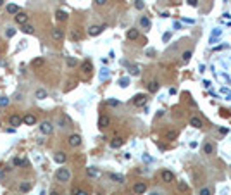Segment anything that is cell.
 <instances>
[{"label": "cell", "mask_w": 231, "mask_h": 195, "mask_svg": "<svg viewBox=\"0 0 231 195\" xmlns=\"http://www.w3.org/2000/svg\"><path fill=\"white\" fill-rule=\"evenodd\" d=\"M55 178H57V181L66 183V181L71 180V171H69L67 168H59V169L55 171Z\"/></svg>", "instance_id": "obj_1"}, {"label": "cell", "mask_w": 231, "mask_h": 195, "mask_svg": "<svg viewBox=\"0 0 231 195\" xmlns=\"http://www.w3.org/2000/svg\"><path fill=\"white\" fill-rule=\"evenodd\" d=\"M133 105H136V107H142V105H145V102H147V95H143V93H136L135 97H133Z\"/></svg>", "instance_id": "obj_2"}, {"label": "cell", "mask_w": 231, "mask_h": 195, "mask_svg": "<svg viewBox=\"0 0 231 195\" xmlns=\"http://www.w3.org/2000/svg\"><path fill=\"white\" fill-rule=\"evenodd\" d=\"M40 131H41L43 135H50V133L54 131V124H52L50 121H41V124H40Z\"/></svg>", "instance_id": "obj_3"}, {"label": "cell", "mask_w": 231, "mask_h": 195, "mask_svg": "<svg viewBox=\"0 0 231 195\" xmlns=\"http://www.w3.org/2000/svg\"><path fill=\"white\" fill-rule=\"evenodd\" d=\"M67 143H69L71 147H79V145H81V137H79L78 133H72V135H69Z\"/></svg>", "instance_id": "obj_4"}, {"label": "cell", "mask_w": 231, "mask_h": 195, "mask_svg": "<svg viewBox=\"0 0 231 195\" xmlns=\"http://www.w3.org/2000/svg\"><path fill=\"white\" fill-rule=\"evenodd\" d=\"M104 29H105V26L93 24V26H90V28H88V35H90V36H98V35H100Z\"/></svg>", "instance_id": "obj_5"}, {"label": "cell", "mask_w": 231, "mask_h": 195, "mask_svg": "<svg viewBox=\"0 0 231 195\" xmlns=\"http://www.w3.org/2000/svg\"><path fill=\"white\" fill-rule=\"evenodd\" d=\"M109 126H110V118L105 116V114H102V116L98 118V128H100V130H105V128H109Z\"/></svg>", "instance_id": "obj_6"}, {"label": "cell", "mask_w": 231, "mask_h": 195, "mask_svg": "<svg viewBox=\"0 0 231 195\" xmlns=\"http://www.w3.org/2000/svg\"><path fill=\"white\" fill-rule=\"evenodd\" d=\"M28 17H29V16H28L26 12H21V10H19V12L16 14V22L21 24V26H24V24H28Z\"/></svg>", "instance_id": "obj_7"}, {"label": "cell", "mask_w": 231, "mask_h": 195, "mask_svg": "<svg viewBox=\"0 0 231 195\" xmlns=\"http://www.w3.org/2000/svg\"><path fill=\"white\" fill-rule=\"evenodd\" d=\"M22 123H24V124H28V126H33V124H36V116H35V114H31V112H28V114L22 118Z\"/></svg>", "instance_id": "obj_8"}, {"label": "cell", "mask_w": 231, "mask_h": 195, "mask_svg": "<svg viewBox=\"0 0 231 195\" xmlns=\"http://www.w3.org/2000/svg\"><path fill=\"white\" fill-rule=\"evenodd\" d=\"M133 192L136 195H142L147 192V185L143 183V181H140V183H135V187H133Z\"/></svg>", "instance_id": "obj_9"}, {"label": "cell", "mask_w": 231, "mask_h": 195, "mask_svg": "<svg viewBox=\"0 0 231 195\" xmlns=\"http://www.w3.org/2000/svg\"><path fill=\"white\" fill-rule=\"evenodd\" d=\"M50 35H52V38L57 40V41H60V40L64 38V31H62L60 28H54V29L50 31Z\"/></svg>", "instance_id": "obj_10"}, {"label": "cell", "mask_w": 231, "mask_h": 195, "mask_svg": "<svg viewBox=\"0 0 231 195\" xmlns=\"http://www.w3.org/2000/svg\"><path fill=\"white\" fill-rule=\"evenodd\" d=\"M9 123H10L14 128H16V126H21V124H22V118H21L19 114H12V116L9 118Z\"/></svg>", "instance_id": "obj_11"}, {"label": "cell", "mask_w": 231, "mask_h": 195, "mask_svg": "<svg viewBox=\"0 0 231 195\" xmlns=\"http://www.w3.org/2000/svg\"><path fill=\"white\" fill-rule=\"evenodd\" d=\"M31 188H33V183L31 181H21V185H19V192L21 194H28Z\"/></svg>", "instance_id": "obj_12"}, {"label": "cell", "mask_w": 231, "mask_h": 195, "mask_svg": "<svg viewBox=\"0 0 231 195\" xmlns=\"http://www.w3.org/2000/svg\"><path fill=\"white\" fill-rule=\"evenodd\" d=\"M161 178H162L164 183H171V181L174 180V175H173L171 171H162V173H161Z\"/></svg>", "instance_id": "obj_13"}, {"label": "cell", "mask_w": 231, "mask_h": 195, "mask_svg": "<svg viewBox=\"0 0 231 195\" xmlns=\"http://www.w3.org/2000/svg\"><path fill=\"white\" fill-rule=\"evenodd\" d=\"M66 159H67V156H66L64 152H57V154L54 156V161H55L57 164H64V162H66Z\"/></svg>", "instance_id": "obj_14"}, {"label": "cell", "mask_w": 231, "mask_h": 195, "mask_svg": "<svg viewBox=\"0 0 231 195\" xmlns=\"http://www.w3.org/2000/svg\"><path fill=\"white\" fill-rule=\"evenodd\" d=\"M81 69H83L86 74H91V71H93V64H91L90 60H85V62L81 64Z\"/></svg>", "instance_id": "obj_15"}, {"label": "cell", "mask_w": 231, "mask_h": 195, "mask_svg": "<svg viewBox=\"0 0 231 195\" xmlns=\"http://www.w3.org/2000/svg\"><path fill=\"white\" fill-rule=\"evenodd\" d=\"M48 97V93H47V90H43V88H38L36 92H35V99H38V100H43V99H47Z\"/></svg>", "instance_id": "obj_16"}, {"label": "cell", "mask_w": 231, "mask_h": 195, "mask_svg": "<svg viewBox=\"0 0 231 195\" xmlns=\"http://www.w3.org/2000/svg\"><path fill=\"white\" fill-rule=\"evenodd\" d=\"M190 124H192L193 128H198V130H200V128L204 126V123H202V119H200V118H197V116H193V118L190 119Z\"/></svg>", "instance_id": "obj_17"}, {"label": "cell", "mask_w": 231, "mask_h": 195, "mask_svg": "<svg viewBox=\"0 0 231 195\" xmlns=\"http://www.w3.org/2000/svg\"><path fill=\"white\" fill-rule=\"evenodd\" d=\"M67 16H69V14H67L66 10H55V19H57V21H66Z\"/></svg>", "instance_id": "obj_18"}, {"label": "cell", "mask_w": 231, "mask_h": 195, "mask_svg": "<svg viewBox=\"0 0 231 195\" xmlns=\"http://www.w3.org/2000/svg\"><path fill=\"white\" fill-rule=\"evenodd\" d=\"M69 36H71L72 40H81V36H83V35H81V31H79L78 28H72V29H71V33H69Z\"/></svg>", "instance_id": "obj_19"}, {"label": "cell", "mask_w": 231, "mask_h": 195, "mask_svg": "<svg viewBox=\"0 0 231 195\" xmlns=\"http://www.w3.org/2000/svg\"><path fill=\"white\" fill-rule=\"evenodd\" d=\"M123 145H124V140H123V138H119V137H117V138H114V140L110 142V147H112V149H119V147H123Z\"/></svg>", "instance_id": "obj_20"}, {"label": "cell", "mask_w": 231, "mask_h": 195, "mask_svg": "<svg viewBox=\"0 0 231 195\" xmlns=\"http://www.w3.org/2000/svg\"><path fill=\"white\" fill-rule=\"evenodd\" d=\"M86 173H88V176H90V178H97V176L100 175V171H98L97 168H93V166L86 168Z\"/></svg>", "instance_id": "obj_21"}, {"label": "cell", "mask_w": 231, "mask_h": 195, "mask_svg": "<svg viewBox=\"0 0 231 195\" xmlns=\"http://www.w3.org/2000/svg\"><path fill=\"white\" fill-rule=\"evenodd\" d=\"M126 38L128 40H136L138 38V29H128V33H126Z\"/></svg>", "instance_id": "obj_22"}, {"label": "cell", "mask_w": 231, "mask_h": 195, "mask_svg": "<svg viewBox=\"0 0 231 195\" xmlns=\"http://www.w3.org/2000/svg\"><path fill=\"white\" fill-rule=\"evenodd\" d=\"M221 33H223V29H219V28H217V29H214V31H212V35H211V43H216V40L221 36Z\"/></svg>", "instance_id": "obj_23"}, {"label": "cell", "mask_w": 231, "mask_h": 195, "mask_svg": "<svg viewBox=\"0 0 231 195\" xmlns=\"http://www.w3.org/2000/svg\"><path fill=\"white\" fill-rule=\"evenodd\" d=\"M7 12H9V14H14V16H16V14L19 12V7H17L16 3H9V5H7Z\"/></svg>", "instance_id": "obj_24"}, {"label": "cell", "mask_w": 231, "mask_h": 195, "mask_svg": "<svg viewBox=\"0 0 231 195\" xmlns=\"http://www.w3.org/2000/svg\"><path fill=\"white\" fill-rule=\"evenodd\" d=\"M159 86H161V85H159L157 81H150V83H148V92H150V93H155V92L159 90Z\"/></svg>", "instance_id": "obj_25"}, {"label": "cell", "mask_w": 231, "mask_h": 195, "mask_svg": "<svg viewBox=\"0 0 231 195\" xmlns=\"http://www.w3.org/2000/svg\"><path fill=\"white\" fill-rule=\"evenodd\" d=\"M21 31H22V33H26V35H33V33H35V28H33L31 24H24Z\"/></svg>", "instance_id": "obj_26"}, {"label": "cell", "mask_w": 231, "mask_h": 195, "mask_svg": "<svg viewBox=\"0 0 231 195\" xmlns=\"http://www.w3.org/2000/svg\"><path fill=\"white\" fill-rule=\"evenodd\" d=\"M178 137V131L176 130H169V131H166V138L167 140H174Z\"/></svg>", "instance_id": "obj_27"}, {"label": "cell", "mask_w": 231, "mask_h": 195, "mask_svg": "<svg viewBox=\"0 0 231 195\" xmlns=\"http://www.w3.org/2000/svg\"><path fill=\"white\" fill-rule=\"evenodd\" d=\"M109 178H110L112 181H117V183H123V181H124V176H121V175H114V173L109 175Z\"/></svg>", "instance_id": "obj_28"}, {"label": "cell", "mask_w": 231, "mask_h": 195, "mask_svg": "<svg viewBox=\"0 0 231 195\" xmlns=\"http://www.w3.org/2000/svg\"><path fill=\"white\" fill-rule=\"evenodd\" d=\"M43 62H45V60H43V57H36L31 64H33V67H40V66H43Z\"/></svg>", "instance_id": "obj_29"}, {"label": "cell", "mask_w": 231, "mask_h": 195, "mask_svg": "<svg viewBox=\"0 0 231 195\" xmlns=\"http://www.w3.org/2000/svg\"><path fill=\"white\" fill-rule=\"evenodd\" d=\"M66 62H67V66H69V67H76V66H78V60H76L74 57H67V59H66Z\"/></svg>", "instance_id": "obj_30"}, {"label": "cell", "mask_w": 231, "mask_h": 195, "mask_svg": "<svg viewBox=\"0 0 231 195\" xmlns=\"http://www.w3.org/2000/svg\"><path fill=\"white\" fill-rule=\"evenodd\" d=\"M140 24H142V26H143V28H150V19H148V17H145V16H143V17H142V19H140Z\"/></svg>", "instance_id": "obj_31"}, {"label": "cell", "mask_w": 231, "mask_h": 195, "mask_svg": "<svg viewBox=\"0 0 231 195\" xmlns=\"http://www.w3.org/2000/svg\"><path fill=\"white\" fill-rule=\"evenodd\" d=\"M14 35H16V29H14L12 26H9V28L5 29V36H7V38H12Z\"/></svg>", "instance_id": "obj_32"}, {"label": "cell", "mask_w": 231, "mask_h": 195, "mask_svg": "<svg viewBox=\"0 0 231 195\" xmlns=\"http://www.w3.org/2000/svg\"><path fill=\"white\" fill-rule=\"evenodd\" d=\"M129 74L138 76V74H140V66H131V67H129Z\"/></svg>", "instance_id": "obj_33"}, {"label": "cell", "mask_w": 231, "mask_h": 195, "mask_svg": "<svg viewBox=\"0 0 231 195\" xmlns=\"http://www.w3.org/2000/svg\"><path fill=\"white\" fill-rule=\"evenodd\" d=\"M192 54H193L192 50H186V52H183V55H181V57H183V62H188V60H190V57H192Z\"/></svg>", "instance_id": "obj_34"}, {"label": "cell", "mask_w": 231, "mask_h": 195, "mask_svg": "<svg viewBox=\"0 0 231 195\" xmlns=\"http://www.w3.org/2000/svg\"><path fill=\"white\" fill-rule=\"evenodd\" d=\"M212 150H214V145L212 143H205L204 145V152L205 154H212Z\"/></svg>", "instance_id": "obj_35"}, {"label": "cell", "mask_w": 231, "mask_h": 195, "mask_svg": "<svg viewBox=\"0 0 231 195\" xmlns=\"http://www.w3.org/2000/svg\"><path fill=\"white\" fill-rule=\"evenodd\" d=\"M12 164L19 168V166H22V164H24V161H22V159H19V157H14V159H12Z\"/></svg>", "instance_id": "obj_36"}, {"label": "cell", "mask_w": 231, "mask_h": 195, "mask_svg": "<svg viewBox=\"0 0 231 195\" xmlns=\"http://www.w3.org/2000/svg\"><path fill=\"white\" fill-rule=\"evenodd\" d=\"M178 188H180L181 192H186V190H188V185H186L185 181H178Z\"/></svg>", "instance_id": "obj_37"}, {"label": "cell", "mask_w": 231, "mask_h": 195, "mask_svg": "<svg viewBox=\"0 0 231 195\" xmlns=\"http://www.w3.org/2000/svg\"><path fill=\"white\" fill-rule=\"evenodd\" d=\"M9 102H10V100H9L7 97H0V107H7Z\"/></svg>", "instance_id": "obj_38"}, {"label": "cell", "mask_w": 231, "mask_h": 195, "mask_svg": "<svg viewBox=\"0 0 231 195\" xmlns=\"http://www.w3.org/2000/svg\"><path fill=\"white\" fill-rule=\"evenodd\" d=\"M128 83H129V79H128V78L119 79V86H123V88H124V86H128Z\"/></svg>", "instance_id": "obj_39"}, {"label": "cell", "mask_w": 231, "mask_h": 195, "mask_svg": "<svg viewBox=\"0 0 231 195\" xmlns=\"http://www.w3.org/2000/svg\"><path fill=\"white\" fill-rule=\"evenodd\" d=\"M212 192H211V188H202L200 192H198V195H211Z\"/></svg>", "instance_id": "obj_40"}, {"label": "cell", "mask_w": 231, "mask_h": 195, "mask_svg": "<svg viewBox=\"0 0 231 195\" xmlns=\"http://www.w3.org/2000/svg\"><path fill=\"white\" fill-rule=\"evenodd\" d=\"M135 7L142 10V9H143V0H136V2H135Z\"/></svg>", "instance_id": "obj_41"}, {"label": "cell", "mask_w": 231, "mask_h": 195, "mask_svg": "<svg viewBox=\"0 0 231 195\" xmlns=\"http://www.w3.org/2000/svg\"><path fill=\"white\" fill-rule=\"evenodd\" d=\"M107 104H109V105H119V100H114V99H109V100H107Z\"/></svg>", "instance_id": "obj_42"}, {"label": "cell", "mask_w": 231, "mask_h": 195, "mask_svg": "<svg viewBox=\"0 0 231 195\" xmlns=\"http://www.w3.org/2000/svg\"><path fill=\"white\" fill-rule=\"evenodd\" d=\"M169 38H171V31H167V33H164V36H162V40H164V41H167Z\"/></svg>", "instance_id": "obj_43"}, {"label": "cell", "mask_w": 231, "mask_h": 195, "mask_svg": "<svg viewBox=\"0 0 231 195\" xmlns=\"http://www.w3.org/2000/svg\"><path fill=\"white\" fill-rule=\"evenodd\" d=\"M221 116H223V118H230V112H228L226 109H221Z\"/></svg>", "instance_id": "obj_44"}, {"label": "cell", "mask_w": 231, "mask_h": 195, "mask_svg": "<svg viewBox=\"0 0 231 195\" xmlns=\"http://www.w3.org/2000/svg\"><path fill=\"white\" fill-rule=\"evenodd\" d=\"M188 3H190L192 7H197V5H198V0H188Z\"/></svg>", "instance_id": "obj_45"}, {"label": "cell", "mask_w": 231, "mask_h": 195, "mask_svg": "<svg viewBox=\"0 0 231 195\" xmlns=\"http://www.w3.org/2000/svg\"><path fill=\"white\" fill-rule=\"evenodd\" d=\"M107 0H95V5H105Z\"/></svg>", "instance_id": "obj_46"}, {"label": "cell", "mask_w": 231, "mask_h": 195, "mask_svg": "<svg viewBox=\"0 0 231 195\" xmlns=\"http://www.w3.org/2000/svg\"><path fill=\"white\" fill-rule=\"evenodd\" d=\"M74 195H88L85 190H74Z\"/></svg>", "instance_id": "obj_47"}, {"label": "cell", "mask_w": 231, "mask_h": 195, "mask_svg": "<svg viewBox=\"0 0 231 195\" xmlns=\"http://www.w3.org/2000/svg\"><path fill=\"white\" fill-rule=\"evenodd\" d=\"M219 131H221V133H223V135H226V133H228V131H230V130H228V128H219Z\"/></svg>", "instance_id": "obj_48"}, {"label": "cell", "mask_w": 231, "mask_h": 195, "mask_svg": "<svg viewBox=\"0 0 231 195\" xmlns=\"http://www.w3.org/2000/svg\"><path fill=\"white\" fill-rule=\"evenodd\" d=\"M50 195H60V194H59V192H55V190H54V192H50Z\"/></svg>", "instance_id": "obj_49"}, {"label": "cell", "mask_w": 231, "mask_h": 195, "mask_svg": "<svg viewBox=\"0 0 231 195\" xmlns=\"http://www.w3.org/2000/svg\"><path fill=\"white\" fill-rule=\"evenodd\" d=\"M3 3H5V0H0V7H2V5H3Z\"/></svg>", "instance_id": "obj_50"}, {"label": "cell", "mask_w": 231, "mask_h": 195, "mask_svg": "<svg viewBox=\"0 0 231 195\" xmlns=\"http://www.w3.org/2000/svg\"><path fill=\"white\" fill-rule=\"evenodd\" d=\"M40 195H45V192H40Z\"/></svg>", "instance_id": "obj_51"}, {"label": "cell", "mask_w": 231, "mask_h": 195, "mask_svg": "<svg viewBox=\"0 0 231 195\" xmlns=\"http://www.w3.org/2000/svg\"><path fill=\"white\" fill-rule=\"evenodd\" d=\"M152 195H159V194H155V192H154V194H152Z\"/></svg>", "instance_id": "obj_52"}]
</instances>
